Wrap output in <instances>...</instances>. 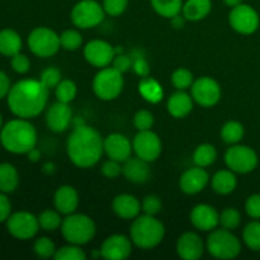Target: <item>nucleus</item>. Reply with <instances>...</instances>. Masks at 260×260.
<instances>
[{
	"label": "nucleus",
	"instance_id": "nucleus-17",
	"mask_svg": "<svg viewBox=\"0 0 260 260\" xmlns=\"http://www.w3.org/2000/svg\"><path fill=\"white\" fill-rule=\"evenodd\" d=\"M73 121V111L68 103L56 102L46 112V124L52 132L66 131Z\"/></svg>",
	"mask_w": 260,
	"mask_h": 260
},
{
	"label": "nucleus",
	"instance_id": "nucleus-12",
	"mask_svg": "<svg viewBox=\"0 0 260 260\" xmlns=\"http://www.w3.org/2000/svg\"><path fill=\"white\" fill-rule=\"evenodd\" d=\"M229 23L234 30L241 35H251L259 27V15L254 8L248 4H239L231 8Z\"/></svg>",
	"mask_w": 260,
	"mask_h": 260
},
{
	"label": "nucleus",
	"instance_id": "nucleus-45",
	"mask_svg": "<svg viewBox=\"0 0 260 260\" xmlns=\"http://www.w3.org/2000/svg\"><path fill=\"white\" fill-rule=\"evenodd\" d=\"M161 207H162L161 201H160V198L157 197V196H154V194L146 196L141 203V208L142 211H144L145 215L156 216L157 213L161 211Z\"/></svg>",
	"mask_w": 260,
	"mask_h": 260
},
{
	"label": "nucleus",
	"instance_id": "nucleus-34",
	"mask_svg": "<svg viewBox=\"0 0 260 260\" xmlns=\"http://www.w3.org/2000/svg\"><path fill=\"white\" fill-rule=\"evenodd\" d=\"M243 240L249 249L260 251V222L251 221L243 230Z\"/></svg>",
	"mask_w": 260,
	"mask_h": 260
},
{
	"label": "nucleus",
	"instance_id": "nucleus-23",
	"mask_svg": "<svg viewBox=\"0 0 260 260\" xmlns=\"http://www.w3.org/2000/svg\"><path fill=\"white\" fill-rule=\"evenodd\" d=\"M53 205L61 215H70L76 211L79 206V194L71 185H62L53 196Z\"/></svg>",
	"mask_w": 260,
	"mask_h": 260
},
{
	"label": "nucleus",
	"instance_id": "nucleus-5",
	"mask_svg": "<svg viewBox=\"0 0 260 260\" xmlns=\"http://www.w3.org/2000/svg\"><path fill=\"white\" fill-rule=\"evenodd\" d=\"M61 234L69 244L85 245L95 235V223L89 216L83 213L66 215L61 225Z\"/></svg>",
	"mask_w": 260,
	"mask_h": 260
},
{
	"label": "nucleus",
	"instance_id": "nucleus-52",
	"mask_svg": "<svg viewBox=\"0 0 260 260\" xmlns=\"http://www.w3.org/2000/svg\"><path fill=\"white\" fill-rule=\"evenodd\" d=\"M10 88H12L10 79L8 78V75L4 71H0V99L8 96Z\"/></svg>",
	"mask_w": 260,
	"mask_h": 260
},
{
	"label": "nucleus",
	"instance_id": "nucleus-46",
	"mask_svg": "<svg viewBox=\"0 0 260 260\" xmlns=\"http://www.w3.org/2000/svg\"><path fill=\"white\" fill-rule=\"evenodd\" d=\"M10 65H12V69L17 74H25L29 71L30 61L27 56L19 52L13 56L12 60H10Z\"/></svg>",
	"mask_w": 260,
	"mask_h": 260
},
{
	"label": "nucleus",
	"instance_id": "nucleus-55",
	"mask_svg": "<svg viewBox=\"0 0 260 260\" xmlns=\"http://www.w3.org/2000/svg\"><path fill=\"white\" fill-rule=\"evenodd\" d=\"M223 3H225L228 7L234 8V7H236V5L241 4V3H243V0H223Z\"/></svg>",
	"mask_w": 260,
	"mask_h": 260
},
{
	"label": "nucleus",
	"instance_id": "nucleus-42",
	"mask_svg": "<svg viewBox=\"0 0 260 260\" xmlns=\"http://www.w3.org/2000/svg\"><path fill=\"white\" fill-rule=\"evenodd\" d=\"M40 80L46 88H56V86L58 85V83L62 80V79H61V71L58 70L57 68H53V66L45 69V70L42 71V74H41Z\"/></svg>",
	"mask_w": 260,
	"mask_h": 260
},
{
	"label": "nucleus",
	"instance_id": "nucleus-27",
	"mask_svg": "<svg viewBox=\"0 0 260 260\" xmlns=\"http://www.w3.org/2000/svg\"><path fill=\"white\" fill-rule=\"evenodd\" d=\"M22 50V38L15 30L5 28L0 30V55L13 57Z\"/></svg>",
	"mask_w": 260,
	"mask_h": 260
},
{
	"label": "nucleus",
	"instance_id": "nucleus-43",
	"mask_svg": "<svg viewBox=\"0 0 260 260\" xmlns=\"http://www.w3.org/2000/svg\"><path fill=\"white\" fill-rule=\"evenodd\" d=\"M134 124L139 131H147L154 126V116L151 112L141 109L134 117Z\"/></svg>",
	"mask_w": 260,
	"mask_h": 260
},
{
	"label": "nucleus",
	"instance_id": "nucleus-15",
	"mask_svg": "<svg viewBox=\"0 0 260 260\" xmlns=\"http://www.w3.org/2000/svg\"><path fill=\"white\" fill-rule=\"evenodd\" d=\"M114 56L116 48L103 40H93L84 47V57L94 68H107L112 63Z\"/></svg>",
	"mask_w": 260,
	"mask_h": 260
},
{
	"label": "nucleus",
	"instance_id": "nucleus-7",
	"mask_svg": "<svg viewBox=\"0 0 260 260\" xmlns=\"http://www.w3.org/2000/svg\"><path fill=\"white\" fill-rule=\"evenodd\" d=\"M124 86L123 74L114 68H103L96 73L93 80V90L102 101H113L118 98Z\"/></svg>",
	"mask_w": 260,
	"mask_h": 260
},
{
	"label": "nucleus",
	"instance_id": "nucleus-56",
	"mask_svg": "<svg viewBox=\"0 0 260 260\" xmlns=\"http://www.w3.org/2000/svg\"><path fill=\"white\" fill-rule=\"evenodd\" d=\"M2 128H3V117L2 114H0V131H2Z\"/></svg>",
	"mask_w": 260,
	"mask_h": 260
},
{
	"label": "nucleus",
	"instance_id": "nucleus-24",
	"mask_svg": "<svg viewBox=\"0 0 260 260\" xmlns=\"http://www.w3.org/2000/svg\"><path fill=\"white\" fill-rule=\"evenodd\" d=\"M122 174L128 182L135 184L145 183L150 177L149 162L140 157H129L122 165Z\"/></svg>",
	"mask_w": 260,
	"mask_h": 260
},
{
	"label": "nucleus",
	"instance_id": "nucleus-35",
	"mask_svg": "<svg viewBox=\"0 0 260 260\" xmlns=\"http://www.w3.org/2000/svg\"><path fill=\"white\" fill-rule=\"evenodd\" d=\"M40 228L45 231H55L62 225L61 213L57 210H45L38 216Z\"/></svg>",
	"mask_w": 260,
	"mask_h": 260
},
{
	"label": "nucleus",
	"instance_id": "nucleus-39",
	"mask_svg": "<svg viewBox=\"0 0 260 260\" xmlns=\"http://www.w3.org/2000/svg\"><path fill=\"white\" fill-rule=\"evenodd\" d=\"M53 258L56 260H85L86 254L84 253V250H81L79 245L69 244V245L57 249Z\"/></svg>",
	"mask_w": 260,
	"mask_h": 260
},
{
	"label": "nucleus",
	"instance_id": "nucleus-9",
	"mask_svg": "<svg viewBox=\"0 0 260 260\" xmlns=\"http://www.w3.org/2000/svg\"><path fill=\"white\" fill-rule=\"evenodd\" d=\"M28 47L38 57H51L60 50V36L47 27H37L28 36Z\"/></svg>",
	"mask_w": 260,
	"mask_h": 260
},
{
	"label": "nucleus",
	"instance_id": "nucleus-21",
	"mask_svg": "<svg viewBox=\"0 0 260 260\" xmlns=\"http://www.w3.org/2000/svg\"><path fill=\"white\" fill-rule=\"evenodd\" d=\"M177 253L184 260H198L205 253V243L198 234L188 231L178 239Z\"/></svg>",
	"mask_w": 260,
	"mask_h": 260
},
{
	"label": "nucleus",
	"instance_id": "nucleus-14",
	"mask_svg": "<svg viewBox=\"0 0 260 260\" xmlns=\"http://www.w3.org/2000/svg\"><path fill=\"white\" fill-rule=\"evenodd\" d=\"M132 147L136 156L147 162L155 161L160 156L162 150L159 136L151 129L139 131L132 141Z\"/></svg>",
	"mask_w": 260,
	"mask_h": 260
},
{
	"label": "nucleus",
	"instance_id": "nucleus-49",
	"mask_svg": "<svg viewBox=\"0 0 260 260\" xmlns=\"http://www.w3.org/2000/svg\"><path fill=\"white\" fill-rule=\"evenodd\" d=\"M245 211L251 218L259 220L260 218V194H253L246 200Z\"/></svg>",
	"mask_w": 260,
	"mask_h": 260
},
{
	"label": "nucleus",
	"instance_id": "nucleus-29",
	"mask_svg": "<svg viewBox=\"0 0 260 260\" xmlns=\"http://www.w3.org/2000/svg\"><path fill=\"white\" fill-rule=\"evenodd\" d=\"M139 91L145 101L152 104L159 103L164 96V90H162V86L160 85L159 81L155 80L154 78H150V76L141 78L139 83Z\"/></svg>",
	"mask_w": 260,
	"mask_h": 260
},
{
	"label": "nucleus",
	"instance_id": "nucleus-1",
	"mask_svg": "<svg viewBox=\"0 0 260 260\" xmlns=\"http://www.w3.org/2000/svg\"><path fill=\"white\" fill-rule=\"evenodd\" d=\"M48 90L41 80L23 79L10 88L8 107L19 118H33L45 111L48 101Z\"/></svg>",
	"mask_w": 260,
	"mask_h": 260
},
{
	"label": "nucleus",
	"instance_id": "nucleus-53",
	"mask_svg": "<svg viewBox=\"0 0 260 260\" xmlns=\"http://www.w3.org/2000/svg\"><path fill=\"white\" fill-rule=\"evenodd\" d=\"M185 20H187V19L184 18V15L178 14V15H175V17L172 18V25L174 28H183V27H184Z\"/></svg>",
	"mask_w": 260,
	"mask_h": 260
},
{
	"label": "nucleus",
	"instance_id": "nucleus-6",
	"mask_svg": "<svg viewBox=\"0 0 260 260\" xmlns=\"http://www.w3.org/2000/svg\"><path fill=\"white\" fill-rule=\"evenodd\" d=\"M208 253L217 259H234L240 254L241 243L230 230L215 229L211 231L206 243Z\"/></svg>",
	"mask_w": 260,
	"mask_h": 260
},
{
	"label": "nucleus",
	"instance_id": "nucleus-51",
	"mask_svg": "<svg viewBox=\"0 0 260 260\" xmlns=\"http://www.w3.org/2000/svg\"><path fill=\"white\" fill-rule=\"evenodd\" d=\"M12 215V203L7 197V193L0 192V222H7Z\"/></svg>",
	"mask_w": 260,
	"mask_h": 260
},
{
	"label": "nucleus",
	"instance_id": "nucleus-31",
	"mask_svg": "<svg viewBox=\"0 0 260 260\" xmlns=\"http://www.w3.org/2000/svg\"><path fill=\"white\" fill-rule=\"evenodd\" d=\"M183 0H151V7L161 17L172 19L180 14L183 9Z\"/></svg>",
	"mask_w": 260,
	"mask_h": 260
},
{
	"label": "nucleus",
	"instance_id": "nucleus-16",
	"mask_svg": "<svg viewBox=\"0 0 260 260\" xmlns=\"http://www.w3.org/2000/svg\"><path fill=\"white\" fill-rule=\"evenodd\" d=\"M132 253V240L121 234L108 236L103 241L101 254L107 260H124Z\"/></svg>",
	"mask_w": 260,
	"mask_h": 260
},
{
	"label": "nucleus",
	"instance_id": "nucleus-48",
	"mask_svg": "<svg viewBox=\"0 0 260 260\" xmlns=\"http://www.w3.org/2000/svg\"><path fill=\"white\" fill-rule=\"evenodd\" d=\"M112 68L122 74L127 73L129 69H132V56L126 55V53H116L113 61H112Z\"/></svg>",
	"mask_w": 260,
	"mask_h": 260
},
{
	"label": "nucleus",
	"instance_id": "nucleus-40",
	"mask_svg": "<svg viewBox=\"0 0 260 260\" xmlns=\"http://www.w3.org/2000/svg\"><path fill=\"white\" fill-rule=\"evenodd\" d=\"M241 222V215L236 208H225L220 213V225L226 230H235Z\"/></svg>",
	"mask_w": 260,
	"mask_h": 260
},
{
	"label": "nucleus",
	"instance_id": "nucleus-20",
	"mask_svg": "<svg viewBox=\"0 0 260 260\" xmlns=\"http://www.w3.org/2000/svg\"><path fill=\"white\" fill-rule=\"evenodd\" d=\"M208 180L210 175L205 168L196 165L194 168H190L183 173L179 179V187L185 194H197L205 189L206 185L208 184Z\"/></svg>",
	"mask_w": 260,
	"mask_h": 260
},
{
	"label": "nucleus",
	"instance_id": "nucleus-47",
	"mask_svg": "<svg viewBox=\"0 0 260 260\" xmlns=\"http://www.w3.org/2000/svg\"><path fill=\"white\" fill-rule=\"evenodd\" d=\"M121 173V162L117 161V160L108 159L107 161L103 162V165H102V174L106 178H109V179H114V178L118 177Z\"/></svg>",
	"mask_w": 260,
	"mask_h": 260
},
{
	"label": "nucleus",
	"instance_id": "nucleus-2",
	"mask_svg": "<svg viewBox=\"0 0 260 260\" xmlns=\"http://www.w3.org/2000/svg\"><path fill=\"white\" fill-rule=\"evenodd\" d=\"M104 139L95 128L80 124L74 128L66 142L69 159L81 169H88L98 164L104 152Z\"/></svg>",
	"mask_w": 260,
	"mask_h": 260
},
{
	"label": "nucleus",
	"instance_id": "nucleus-4",
	"mask_svg": "<svg viewBox=\"0 0 260 260\" xmlns=\"http://www.w3.org/2000/svg\"><path fill=\"white\" fill-rule=\"evenodd\" d=\"M131 240L140 249H154L165 236V228L155 216H137L129 229Z\"/></svg>",
	"mask_w": 260,
	"mask_h": 260
},
{
	"label": "nucleus",
	"instance_id": "nucleus-8",
	"mask_svg": "<svg viewBox=\"0 0 260 260\" xmlns=\"http://www.w3.org/2000/svg\"><path fill=\"white\" fill-rule=\"evenodd\" d=\"M106 12L96 0H80L71 10V22L80 29H89L101 24Z\"/></svg>",
	"mask_w": 260,
	"mask_h": 260
},
{
	"label": "nucleus",
	"instance_id": "nucleus-22",
	"mask_svg": "<svg viewBox=\"0 0 260 260\" xmlns=\"http://www.w3.org/2000/svg\"><path fill=\"white\" fill-rule=\"evenodd\" d=\"M113 212L123 220H135L141 212V203L135 196L118 194L112 202Z\"/></svg>",
	"mask_w": 260,
	"mask_h": 260
},
{
	"label": "nucleus",
	"instance_id": "nucleus-36",
	"mask_svg": "<svg viewBox=\"0 0 260 260\" xmlns=\"http://www.w3.org/2000/svg\"><path fill=\"white\" fill-rule=\"evenodd\" d=\"M76 94H78V88H76V84L73 80H61L58 83V85L55 88V95L56 99L58 102H62V103H70L75 99Z\"/></svg>",
	"mask_w": 260,
	"mask_h": 260
},
{
	"label": "nucleus",
	"instance_id": "nucleus-25",
	"mask_svg": "<svg viewBox=\"0 0 260 260\" xmlns=\"http://www.w3.org/2000/svg\"><path fill=\"white\" fill-rule=\"evenodd\" d=\"M193 98L184 90H178L169 96L167 103L168 112L174 118H184L192 112Z\"/></svg>",
	"mask_w": 260,
	"mask_h": 260
},
{
	"label": "nucleus",
	"instance_id": "nucleus-28",
	"mask_svg": "<svg viewBox=\"0 0 260 260\" xmlns=\"http://www.w3.org/2000/svg\"><path fill=\"white\" fill-rule=\"evenodd\" d=\"M238 179L233 170H220L212 177V189L216 193L228 196L235 190Z\"/></svg>",
	"mask_w": 260,
	"mask_h": 260
},
{
	"label": "nucleus",
	"instance_id": "nucleus-54",
	"mask_svg": "<svg viewBox=\"0 0 260 260\" xmlns=\"http://www.w3.org/2000/svg\"><path fill=\"white\" fill-rule=\"evenodd\" d=\"M27 156H28V159H29L32 162H37L38 160L41 159L40 150H37L36 147H33L32 150H29V151L27 152Z\"/></svg>",
	"mask_w": 260,
	"mask_h": 260
},
{
	"label": "nucleus",
	"instance_id": "nucleus-50",
	"mask_svg": "<svg viewBox=\"0 0 260 260\" xmlns=\"http://www.w3.org/2000/svg\"><path fill=\"white\" fill-rule=\"evenodd\" d=\"M132 70L137 74L141 78H145V76H149L150 68L147 61L145 60L142 56H132Z\"/></svg>",
	"mask_w": 260,
	"mask_h": 260
},
{
	"label": "nucleus",
	"instance_id": "nucleus-41",
	"mask_svg": "<svg viewBox=\"0 0 260 260\" xmlns=\"http://www.w3.org/2000/svg\"><path fill=\"white\" fill-rule=\"evenodd\" d=\"M33 250H35L36 255L40 256V258L47 259L51 258V256H55L56 253V245L50 238H46V236H42V238H38L37 240L35 241V245H33Z\"/></svg>",
	"mask_w": 260,
	"mask_h": 260
},
{
	"label": "nucleus",
	"instance_id": "nucleus-30",
	"mask_svg": "<svg viewBox=\"0 0 260 260\" xmlns=\"http://www.w3.org/2000/svg\"><path fill=\"white\" fill-rule=\"evenodd\" d=\"M19 184V174L14 165L9 162L0 164V192L13 193Z\"/></svg>",
	"mask_w": 260,
	"mask_h": 260
},
{
	"label": "nucleus",
	"instance_id": "nucleus-19",
	"mask_svg": "<svg viewBox=\"0 0 260 260\" xmlns=\"http://www.w3.org/2000/svg\"><path fill=\"white\" fill-rule=\"evenodd\" d=\"M104 152L109 159L117 160L119 162H124L131 157L132 144L126 136L121 134H111L104 139L103 142Z\"/></svg>",
	"mask_w": 260,
	"mask_h": 260
},
{
	"label": "nucleus",
	"instance_id": "nucleus-37",
	"mask_svg": "<svg viewBox=\"0 0 260 260\" xmlns=\"http://www.w3.org/2000/svg\"><path fill=\"white\" fill-rule=\"evenodd\" d=\"M194 83V76L188 69L179 68L172 74V84L178 90H187Z\"/></svg>",
	"mask_w": 260,
	"mask_h": 260
},
{
	"label": "nucleus",
	"instance_id": "nucleus-18",
	"mask_svg": "<svg viewBox=\"0 0 260 260\" xmlns=\"http://www.w3.org/2000/svg\"><path fill=\"white\" fill-rule=\"evenodd\" d=\"M190 222L197 230L211 233L220 225V215L215 207L201 203L197 205L190 212Z\"/></svg>",
	"mask_w": 260,
	"mask_h": 260
},
{
	"label": "nucleus",
	"instance_id": "nucleus-32",
	"mask_svg": "<svg viewBox=\"0 0 260 260\" xmlns=\"http://www.w3.org/2000/svg\"><path fill=\"white\" fill-rule=\"evenodd\" d=\"M217 159V150L211 144H202L193 152V161L197 167H210Z\"/></svg>",
	"mask_w": 260,
	"mask_h": 260
},
{
	"label": "nucleus",
	"instance_id": "nucleus-33",
	"mask_svg": "<svg viewBox=\"0 0 260 260\" xmlns=\"http://www.w3.org/2000/svg\"><path fill=\"white\" fill-rule=\"evenodd\" d=\"M244 126L238 121H229L221 128V137L229 145H235L243 140Z\"/></svg>",
	"mask_w": 260,
	"mask_h": 260
},
{
	"label": "nucleus",
	"instance_id": "nucleus-3",
	"mask_svg": "<svg viewBox=\"0 0 260 260\" xmlns=\"http://www.w3.org/2000/svg\"><path fill=\"white\" fill-rule=\"evenodd\" d=\"M0 142L7 151L23 155L36 147L37 131L25 118L13 119L5 123L0 131Z\"/></svg>",
	"mask_w": 260,
	"mask_h": 260
},
{
	"label": "nucleus",
	"instance_id": "nucleus-13",
	"mask_svg": "<svg viewBox=\"0 0 260 260\" xmlns=\"http://www.w3.org/2000/svg\"><path fill=\"white\" fill-rule=\"evenodd\" d=\"M190 91L193 101L206 108L216 106L221 98L220 84L210 76H202L194 80L190 86Z\"/></svg>",
	"mask_w": 260,
	"mask_h": 260
},
{
	"label": "nucleus",
	"instance_id": "nucleus-38",
	"mask_svg": "<svg viewBox=\"0 0 260 260\" xmlns=\"http://www.w3.org/2000/svg\"><path fill=\"white\" fill-rule=\"evenodd\" d=\"M83 43V37L76 29H66L60 36L61 48L66 51H75Z\"/></svg>",
	"mask_w": 260,
	"mask_h": 260
},
{
	"label": "nucleus",
	"instance_id": "nucleus-10",
	"mask_svg": "<svg viewBox=\"0 0 260 260\" xmlns=\"http://www.w3.org/2000/svg\"><path fill=\"white\" fill-rule=\"evenodd\" d=\"M225 162L230 170L239 174H248L258 165V155L251 147L233 145L225 152Z\"/></svg>",
	"mask_w": 260,
	"mask_h": 260
},
{
	"label": "nucleus",
	"instance_id": "nucleus-26",
	"mask_svg": "<svg viewBox=\"0 0 260 260\" xmlns=\"http://www.w3.org/2000/svg\"><path fill=\"white\" fill-rule=\"evenodd\" d=\"M211 9H212L211 0H187L183 4L182 13L187 20L198 22L205 19L210 14Z\"/></svg>",
	"mask_w": 260,
	"mask_h": 260
},
{
	"label": "nucleus",
	"instance_id": "nucleus-44",
	"mask_svg": "<svg viewBox=\"0 0 260 260\" xmlns=\"http://www.w3.org/2000/svg\"><path fill=\"white\" fill-rule=\"evenodd\" d=\"M103 9L106 14L111 17H118L123 14L128 7V0H103Z\"/></svg>",
	"mask_w": 260,
	"mask_h": 260
},
{
	"label": "nucleus",
	"instance_id": "nucleus-11",
	"mask_svg": "<svg viewBox=\"0 0 260 260\" xmlns=\"http://www.w3.org/2000/svg\"><path fill=\"white\" fill-rule=\"evenodd\" d=\"M7 229L13 238L18 240H29L37 235L40 230L38 217L27 211L12 213L7 220Z\"/></svg>",
	"mask_w": 260,
	"mask_h": 260
}]
</instances>
